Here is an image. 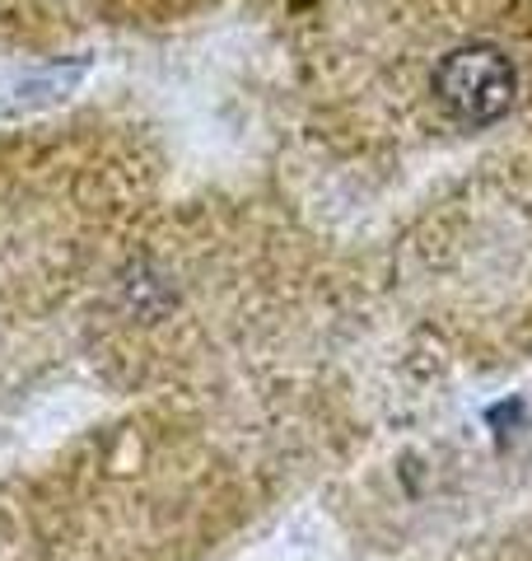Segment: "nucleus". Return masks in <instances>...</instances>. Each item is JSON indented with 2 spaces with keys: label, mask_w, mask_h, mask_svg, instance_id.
I'll use <instances>...</instances> for the list:
<instances>
[{
  "label": "nucleus",
  "mask_w": 532,
  "mask_h": 561,
  "mask_svg": "<svg viewBox=\"0 0 532 561\" xmlns=\"http://www.w3.org/2000/svg\"><path fill=\"white\" fill-rule=\"evenodd\" d=\"M210 5V0H99L103 14L122 24H150V20H183V14Z\"/></svg>",
  "instance_id": "f03ea898"
},
{
  "label": "nucleus",
  "mask_w": 532,
  "mask_h": 561,
  "mask_svg": "<svg viewBox=\"0 0 532 561\" xmlns=\"http://www.w3.org/2000/svg\"><path fill=\"white\" fill-rule=\"evenodd\" d=\"M430 103L458 127H490L519 99V70L500 43H453L430 66Z\"/></svg>",
  "instance_id": "f257e3e1"
}]
</instances>
